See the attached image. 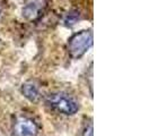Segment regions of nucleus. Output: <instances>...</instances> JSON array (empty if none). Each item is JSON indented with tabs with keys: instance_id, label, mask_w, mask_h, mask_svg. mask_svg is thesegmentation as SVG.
Here are the masks:
<instances>
[{
	"instance_id": "nucleus-1",
	"label": "nucleus",
	"mask_w": 150,
	"mask_h": 136,
	"mask_svg": "<svg viewBox=\"0 0 150 136\" xmlns=\"http://www.w3.org/2000/svg\"><path fill=\"white\" fill-rule=\"evenodd\" d=\"M45 102L52 110L66 116H72L79 110V103L64 92L50 93L45 99Z\"/></svg>"
},
{
	"instance_id": "nucleus-2",
	"label": "nucleus",
	"mask_w": 150,
	"mask_h": 136,
	"mask_svg": "<svg viewBox=\"0 0 150 136\" xmlns=\"http://www.w3.org/2000/svg\"><path fill=\"white\" fill-rule=\"evenodd\" d=\"M93 45V31L83 30L75 33L68 41V52L74 59H80Z\"/></svg>"
},
{
	"instance_id": "nucleus-3",
	"label": "nucleus",
	"mask_w": 150,
	"mask_h": 136,
	"mask_svg": "<svg viewBox=\"0 0 150 136\" xmlns=\"http://www.w3.org/2000/svg\"><path fill=\"white\" fill-rule=\"evenodd\" d=\"M11 133L13 136H38V126L33 119L19 116L13 122Z\"/></svg>"
},
{
	"instance_id": "nucleus-4",
	"label": "nucleus",
	"mask_w": 150,
	"mask_h": 136,
	"mask_svg": "<svg viewBox=\"0 0 150 136\" xmlns=\"http://www.w3.org/2000/svg\"><path fill=\"white\" fill-rule=\"evenodd\" d=\"M47 7V0H25L22 15L27 21H36Z\"/></svg>"
},
{
	"instance_id": "nucleus-5",
	"label": "nucleus",
	"mask_w": 150,
	"mask_h": 136,
	"mask_svg": "<svg viewBox=\"0 0 150 136\" xmlns=\"http://www.w3.org/2000/svg\"><path fill=\"white\" fill-rule=\"evenodd\" d=\"M22 93L26 99H28L30 102H38L40 95V87L35 81H27L22 85Z\"/></svg>"
},
{
	"instance_id": "nucleus-6",
	"label": "nucleus",
	"mask_w": 150,
	"mask_h": 136,
	"mask_svg": "<svg viewBox=\"0 0 150 136\" xmlns=\"http://www.w3.org/2000/svg\"><path fill=\"white\" fill-rule=\"evenodd\" d=\"M94 135V129H93V124L89 122L88 125L85 126L83 132V136H93Z\"/></svg>"
},
{
	"instance_id": "nucleus-7",
	"label": "nucleus",
	"mask_w": 150,
	"mask_h": 136,
	"mask_svg": "<svg viewBox=\"0 0 150 136\" xmlns=\"http://www.w3.org/2000/svg\"><path fill=\"white\" fill-rule=\"evenodd\" d=\"M0 16H1V8H0Z\"/></svg>"
}]
</instances>
